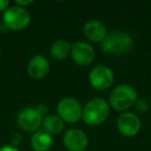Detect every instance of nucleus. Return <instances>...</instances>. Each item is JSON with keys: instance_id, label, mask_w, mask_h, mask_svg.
<instances>
[{"instance_id": "obj_1", "label": "nucleus", "mask_w": 151, "mask_h": 151, "mask_svg": "<svg viewBox=\"0 0 151 151\" xmlns=\"http://www.w3.org/2000/svg\"><path fill=\"white\" fill-rule=\"evenodd\" d=\"M134 38L125 31H113L108 33L101 42V49L106 54L121 56L129 53L134 48Z\"/></svg>"}, {"instance_id": "obj_2", "label": "nucleus", "mask_w": 151, "mask_h": 151, "mask_svg": "<svg viewBox=\"0 0 151 151\" xmlns=\"http://www.w3.org/2000/svg\"><path fill=\"white\" fill-rule=\"evenodd\" d=\"M110 108L111 107L106 99L101 97L91 99L83 108V121L91 126L101 125L109 117Z\"/></svg>"}, {"instance_id": "obj_3", "label": "nucleus", "mask_w": 151, "mask_h": 151, "mask_svg": "<svg viewBox=\"0 0 151 151\" xmlns=\"http://www.w3.org/2000/svg\"><path fill=\"white\" fill-rule=\"evenodd\" d=\"M138 99L137 90L127 84L118 85L112 90L109 99V105L115 111L126 112L136 104Z\"/></svg>"}, {"instance_id": "obj_4", "label": "nucleus", "mask_w": 151, "mask_h": 151, "mask_svg": "<svg viewBox=\"0 0 151 151\" xmlns=\"http://www.w3.org/2000/svg\"><path fill=\"white\" fill-rule=\"evenodd\" d=\"M30 21H31V16L27 9L18 5L9 6L3 13L2 24L6 29L14 31L23 30L29 25Z\"/></svg>"}, {"instance_id": "obj_5", "label": "nucleus", "mask_w": 151, "mask_h": 151, "mask_svg": "<svg viewBox=\"0 0 151 151\" xmlns=\"http://www.w3.org/2000/svg\"><path fill=\"white\" fill-rule=\"evenodd\" d=\"M82 112L83 107L73 97H63L57 105L58 116L67 123H76L82 119Z\"/></svg>"}, {"instance_id": "obj_6", "label": "nucleus", "mask_w": 151, "mask_h": 151, "mask_svg": "<svg viewBox=\"0 0 151 151\" xmlns=\"http://www.w3.org/2000/svg\"><path fill=\"white\" fill-rule=\"evenodd\" d=\"M88 81L94 89L105 91L109 89L114 83V73L106 65H97L90 70Z\"/></svg>"}, {"instance_id": "obj_7", "label": "nucleus", "mask_w": 151, "mask_h": 151, "mask_svg": "<svg viewBox=\"0 0 151 151\" xmlns=\"http://www.w3.org/2000/svg\"><path fill=\"white\" fill-rule=\"evenodd\" d=\"M142 121L137 114L132 112H123L117 119V128L124 137L132 138L140 132Z\"/></svg>"}, {"instance_id": "obj_8", "label": "nucleus", "mask_w": 151, "mask_h": 151, "mask_svg": "<svg viewBox=\"0 0 151 151\" xmlns=\"http://www.w3.org/2000/svg\"><path fill=\"white\" fill-rule=\"evenodd\" d=\"M70 57L79 66H88L94 61V48L87 42H77L71 45Z\"/></svg>"}, {"instance_id": "obj_9", "label": "nucleus", "mask_w": 151, "mask_h": 151, "mask_svg": "<svg viewBox=\"0 0 151 151\" xmlns=\"http://www.w3.org/2000/svg\"><path fill=\"white\" fill-rule=\"evenodd\" d=\"M44 118L38 114L35 108L27 107L20 111L18 115V124L25 132H34L40 129Z\"/></svg>"}, {"instance_id": "obj_10", "label": "nucleus", "mask_w": 151, "mask_h": 151, "mask_svg": "<svg viewBox=\"0 0 151 151\" xmlns=\"http://www.w3.org/2000/svg\"><path fill=\"white\" fill-rule=\"evenodd\" d=\"M63 144L68 151H85L88 146V137L80 128H70L63 136Z\"/></svg>"}, {"instance_id": "obj_11", "label": "nucleus", "mask_w": 151, "mask_h": 151, "mask_svg": "<svg viewBox=\"0 0 151 151\" xmlns=\"http://www.w3.org/2000/svg\"><path fill=\"white\" fill-rule=\"evenodd\" d=\"M50 71V61L42 55H35L27 64V73L30 78L40 80L47 77Z\"/></svg>"}, {"instance_id": "obj_12", "label": "nucleus", "mask_w": 151, "mask_h": 151, "mask_svg": "<svg viewBox=\"0 0 151 151\" xmlns=\"http://www.w3.org/2000/svg\"><path fill=\"white\" fill-rule=\"evenodd\" d=\"M83 31L87 40L93 42H103L108 35L106 25L99 20H90L86 22L83 27Z\"/></svg>"}, {"instance_id": "obj_13", "label": "nucleus", "mask_w": 151, "mask_h": 151, "mask_svg": "<svg viewBox=\"0 0 151 151\" xmlns=\"http://www.w3.org/2000/svg\"><path fill=\"white\" fill-rule=\"evenodd\" d=\"M30 144L34 151H48L53 145V136L40 128L32 134Z\"/></svg>"}, {"instance_id": "obj_14", "label": "nucleus", "mask_w": 151, "mask_h": 151, "mask_svg": "<svg viewBox=\"0 0 151 151\" xmlns=\"http://www.w3.org/2000/svg\"><path fill=\"white\" fill-rule=\"evenodd\" d=\"M71 45L66 40H58L50 48V55L55 60H64L70 55Z\"/></svg>"}, {"instance_id": "obj_15", "label": "nucleus", "mask_w": 151, "mask_h": 151, "mask_svg": "<svg viewBox=\"0 0 151 151\" xmlns=\"http://www.w3.org/2000/svg\"><path fill=\"white\" fill-rule=\"evenodd\" d=\"M42 129H45L47 132L54 136V134H58L64 128V121L59 117L58 115L55 114H51L48 115L42 119Z\"/></svg>"}, {"instance_id": "obj_16", "label": "nucleus", "mask_w": 151, "mask_h": 151, "mask_svg": "<svg viewBox=\"0 0 151 151\" xmlns=\"http://www.w3.org/2000/svg\"><path fill=\"white\" fill-rule=\"evenodd\" d=\"M134 106H136V109L141 113H146L150 110V104L146 99H138Z\"/></svg>"}, {"instance_id": "obj_17", "label": "nucleus", "mask_w": 151, "mask_h": 151, "mask_svg": "<svg viewBox=\"0 0 151 151\" xmlns=\"http://www.w3.org/2000/svg\"><path fill=\"white\" fill-rule=\"evenodd\" d=\"M35 110L38 112V114H40L42 118H45L46 116H48L49 108H48V106L45 105V104H40V105L35 108Z\"/></svg>"}, {"instance_id": "obj_18", "label": "nucleus", "mask_w": 151, "mask_h": 151, "mask_svg": "<svg viewBox=\"0 0 151 151\" xmlns=\"http://www.w3.org/2000/svg\"><path fill=\"white\" fill-rule=\"evenodd\" d=\"M22 141V134L20 132H15L12 137V143H13V146L17 147L18 145L21 143Z\"/></svg>"}, {"instance_id": "obj_19", "label": "nucleus", "mask_w": 151, "mask_h": 151, "mask_svg": "<svg viewBox=\"0 0 151 151\" xmlns=\"http://www.w3.org/2000/svg\"><path fill=\"white\" fill-rule=\"evenodd\" d=\"M32 3H33L32 0H16V5L24 7V9H26L28 5L32 4Z\"/></svg>"}, {"instance_id": "obj_20", "label": "nucleus", "mask_w": 151, "mask_h": 151, "mask_svg": "<svg viewBox=\"0 0 151 151\" xmlns=\"http://www.w3.org/2000/svg\"><path fill=\"white\" fill-rule=\"evenodd\" d=\"M9 7V1L7 0H0V13H4Z\"/></svg>"}, {"instance_id": "obj_21", "label": "nucleus", "mask_w": 151, "mask_h": 151, "mask_svg": "<svg viewBox=\"0 0 151 151\" xmlns=\"http://www.w3.org/2000/svg\"><path fill=\"white\" fill-rule=\"evenodd\" d=\"M0 151H19V149L13 145H4V146L0 147Z\"/></svg>"}, {"instance_id": "obj_22", "label": "nucleus", "mask_w": 151, "mask_h": 151, "mask_svg": "<svg viewBox=\"0 0 151 151\" xmlns=\"http://www.w3.org/2000/svg\"><path fill=\"white\" fill-rule=\"evenodd\" d=\"M2 27H3V24H2V21L0 20V31L2 30Z\"/></svg>"}, {"instance_id": "obj_23", "label": "nucleus", "mask_w": 151, "mask_h": 151, "mask_svg": "<svg viewBox=\"0 0 151 151\" xmlns=\"http://www.w3.org/2000/svg\"><path fill=\"white\" fill-rule=\"evenodd\" d=\"M0 57H1V49H0Z\"/></svg>"}]
</instances>
